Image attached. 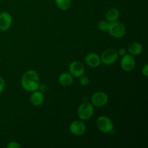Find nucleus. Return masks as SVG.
Returning a JSON list of instances; mask_svg holds the SVG:
<instances>
[{
  "label": "nucleus",
  "instance_id": "obj_1",
  "mask_svg": "<svg viewBox=\"0 0 148 148\" xmlns=\"http://www.w3.org/2000/svg\"><path fill=\"white\" fill-rule=\"evenodd\" d=\"M40 85V78L37 72L33 69L27 70L21 79V86L27 92H33L38 89Z\"/></svg>",
  "mask_w": 148,
  "mask_h": 148
},
{
  "label": "nucleus",
  "instance_id": "obj_2",
  "mask_svg": "<svg viewBox=\"0 0 148 148\" xmlns=\"http://www.w3.org/2000/svg\"><path fill=\"white\" fill-rule=\"evenodd\" d=\"M77 114L80 120L88 121L94 115V106L90 102L84 101L78 107Z\"/></svg>",
  "mask_w": 148,
  "mask_h": 148
},
{
  "label": "nucleus",
  "instance_id": "obj_3",
  "mask_svg": "<svg viewBox=\"0 0 148 148\" xmlns=\"http://www.w3.org/2000/svg\"><path fill=\"white\" fill-rule=\"evenodd\" d=\"M100 57H101V64H103L104 65H111L116 63L119 56L116 49H108L103 51Z\"/></svg>",
  "mask_w": 148,
  "mask_h": 148
},
{
  "label": "nucleus",
  "instance_id": "obj_4",
  "mask_svg": "<svg viewBox=\"0 0 148 148\" xmlns=\"http://www.w3.org/2000/svg\"><path fill=\"white\" fill-rule=\"evenodd\" d=\"M96 126L98 130L103 133H110L114 129V123L109 117L101 116L96 120Z\"/></svg>",
  "mask_w": 148,
  "mask_h": 148
},
{
  "label": "nucleus",
  "instance_id": "obj_5",
  "mask_svg": "<svg viewBox=\"0 0 148 148\" xmlns=\"http://www.w3.org/2000/svg\"><path fill=\"white\" fill-rule=\"evenodd\" d=\"M108 31L109 34L114 38H121L126 34V27L120 22H113V23H110Z\"/></svg>",
  "mask_w": 148,
  "mask_h": 148
},
{
  "label": "nucleus",
  "instance_id": "obj_6",
  "mask_svg": "<svg viewBox=\"0 0 148 148\" xmlns=\"http://www.w3.org/2000/svg\"><path fill=\"white\" fill-rule=\"evenodd\" d=\"M90 101L92 105L96 108H101L103 107L108 103V96L106 92L102 91H98L92 94L91 96Z\"/></svg>",
  "mask_w": 148,
  "mask_h": 148
},
{
  "label": "nucleus",
  "instance_id": "obj_7",
  "mask_svg": "<svg viewBox=\"0 0 148 148\" xmlns=\"http://www.w3.org/2000/svg\"><path fill=\"white\" fill-rule=\"evenodd\" d=\"M136 65L134 56L130 53H127L121 56V67L125 72H131L134 69Z\"/></svg>",
  "mask_w": 148,
  "mask_h": 148
},
{
  "label": "nucleus",
  "instance_id": "obj_8",
  "mask_svg": "<svg viewBox=\"0 0 148 148\" xmlns=\"http://www.w3.org/2000/svg\"><path fill=\"white\" fill-rule=\"evenodd\" d=\"M87 130L86 125L83 121H74L69 124V131L71 134L75 136H82L85 133Z\"/></svg>",
  "mask_w": 148,
  "mask_h": 148
},
{
  "label": "nucleus",
  "instance_id": "obj_9",
  "mask_svg": "<svg viewBox=\"0 0 148 148\" xmlns=\"http://www.w3.org/2000/svg\"><path fill=\"white\" fill-rule=\"evenodd\" d=\"M69 73L73 76V77L79 78L85 74V66L82 62L79 61H74L69 64Z\"/></svg>",
  "mask_w": 148,
  "mask_h": 148
},
{
  "label": "nucleus",
  "instance_id": "obj_10",
  "mask_svg": "<svg viewBox=\"0 0 148 148\" xmlns=\"http://www.w3.org/2000/svg\"><path fill=\"white\" fill-rule=\"evenodd\" d=\"M12 24V17L7 12L0 13V30L7 31L11 27Z\"/></svg>",
  "mask_w": 148,
  "mask_h": 148
},
{
  "label": "nucleus",
  "instance_id": "obj_11",
  "mask_svg": "<svg viewBox=\"0 0 148 148\" xmlns=\"http://www.w3.org/2000/svg\"><path fill=\"white\" fill-rule=\"evenodd\" d=\"M85 62L90 67L97 68L101 64V57L98 53H93V52L89 53L85 56Z\"/></svg>",
  "mask_w": 148,
  "mask_h": 148
},
{
  "label": "nucleus",
  "instance_id": "obj_12",
  "mask_svg": "<svg viewBox=\"0 0 148 148\" xmlns=\"http://www.w3.org/2000/svg\"><path fill=\"white\" fill-rule=\"evenodd\" d=\"M44 95L43 92H40V90H37L36 91L32 92L30 97V101L31 104L35 106H41L44 102Z\"/></svg>",
  "mask_w": 148,
  "mask_h": 148
},
{
  "label": "nucleus",
  "instance_id": "obj_13",
  "mask_svg": "<svg viewBox=\"0 0 148 148\" xmlns=\"http://www.w3.org/2000/svg\"><path fill=\"white\" fill-rule=\"evenodd\" d=\"M59 84L63 87H69L72 85L74 82L73 76L69 72H63L58 78Z\"/></svg>",
  "mask_w": 148,
  "mask_h": 148
},
{
  "label": "nucleus",
  "instance_id": "obj_14",
  "mask_svg": "<svg viewBox=\"0 0 148 148\" xmlns=\"http://www.w3.org/2000/svg\"><path fill=\"white\" fill-rule=\"evenodd\" d=\"M128 52L132 56H138L141 54L143 51V46L140 42H132L129 45L128 47Z\"/></svg>",
  "mask_w": 148,
  "mask_h": 148
},
{
  "label": "nucleus",
  "instance_id": "obj_15",
  "mask_svg": "<svg viewBox=\"0 0 148 148\" xmlns=\"http://www.w3.org/2000/svg\"><path fill=\"white\" fill-rule=\"evenodd\" d=\"M120 17L119 10L116 7L109 9L107 11L106 14V20L109 23H113V22L118 21L119 18Z\"/></svg>",
  "mask_w": 148,
  "mask_h": 148
},
{
  "label": "nucleus",
  "instance_id": "obj_16",
  "mask_svg": "<svg viewBox=\"0 0 148 148\" xmlns=\"http://www.w3.org/2000/svg\"><path fill=\"white\" fill-rule=\"evenodd\" d=\"M56 7L62 11H66L69 10L72 5L71 0H55Z\"/></svg>",
  "mask_w": 148,
  "mask_h": 148
},
{
  "label": "nucleus",
  "instance_id": "obj_17",
  "mask_svg": "<svg viewBox=\"0 0 148 148\" xmlns=\"http://www.w3.org/2000/svg\"><path fill=\"white\" fill-rule=\"evenodd\" d=\"M109 24L110 23L107 21L106 20H101V21H100L99 23H98V29H99V30H101V31L102 32L108 31V27H109Z\"/></svg>",
  "mask_w": 148,
  "mask_h": 148
},
{
  "label": "nucleus",
  "instance_id": "obj_18",
  "mask_svg": "<svg viewBox=\"0 0 148 148\" xmlns=\"http://www.w3.org/2000/svg\"><path fill=\"white\" fill-rule=\"evenodd\" d=\"M79 79V84H80L82 86H87V85L89 84L90 79L88 76H85V75H83L82 76H81Z\"/></svg>",
  "mask_w": 148,
  "mask_h": 148
},
{
  "label": "nucleus",
  "instance_id": "obj_19",
  "mask_svg": "<svg viewBox=\"0 0 148 148\" xmlns=\"http://www.w3.org/2000/svg\"><path fill=\"white\" fill-rule=\"evenodd\" d=\"M7 148H20V145L18 144V143L17 142H10L8 143V145H7Z\"/></svg>",
  "mask_w": 148,
  "mask_h": 148
},
{
  "label": "nucleus",
  "instance_id": "obj_20",
  "mask_svg": "<svg viewBox=\"0 0 148 148\" xmlns=\"http://www.w3.org/2000/svg\"><path fill=\"white\" fill-rule=\"evenodd\" d=\"M4 88H5V81L2 77L0 76V93L4 91Z\"/></svg>",
  "mask_w": 148,
  "mask_h": 148
},
{
  "label": "nucleus",
  "instance_id": "obj_21",
  "mask_svg": "<svg viewBox=\"0 0 148 148\" xmlns=\"http://www.w3.org/2000/svg\"><path fill=\"white\" fill-rule=\"evenodd\" d=\"M142 73L144 75L145 77H147L148 76V64H145L144 66L142 68Z\"/></svg>",
  "mask_w": 148,
  "mask_h": 148
},
{
  "label": "nucleus",
  "instance_id": "obj_22",
  "mask_svg": "<svg viewBox=\"0 0 148 148\" xmlns=\"http://www.w3.org/2000/svg\"><path fill=\"white\" fill-rule=\"evenodd\" d=\"M38 90H40V92H45L46 90H47V86H46V85H45V84H40L39 85V87H38Z\"/></svg>",
  "mask_w": 148,
  "mask_h": 148
},
{
  "label": "nucleus",
  "instance_id": "obj_23",
  "mask_svg": "<svg viewBox=\"0 0 148 148\" xmlns=\"http://www.w3.org/2000/svg\"><path fill=\"white\" fill-rule=\"evenodd\" d=\"M117 52H118V54L119 56H123L127 54V50L124 48H121L119 50L117 51Z\"/></svg>",
  "mask_w": 148,
  "mask_h": 148
}]
</instances>
